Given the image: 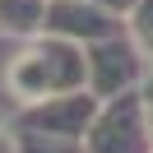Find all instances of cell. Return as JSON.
I'll return each instance as SVG.
<instances>
[{
    "label": "cell",
    "instance_id": "obj_1",
    "mask_svg": "<svg viewBox=\"0 0 153 153\" xmlns=\"http://www.w3.org/2000/svg\"><path fill=\"white\" fill-rule=\"evenodd\" d=\"M93 116V102H79V97H56V102H42V111H33V130L42 134H60V139H74L79 130Z\"/></svg>",
    "mask_w": 153,
    "mask_h": 153
},
{
    "label": "cell",
    "instance_id": "obj_2",
    "mask_svg": "<svg viewBox=\"0 0 153 153\" xmlns=\"http://www.w3.org/2000/svg\"><path fill=\"white\" fill-rule=\"evenodd\" d=\"M0 153H19V149H14V139H10L5 130H0Z\"/></svg>",
    "mask_w": 153,
    "mask_h": 153
}]
</instances>
